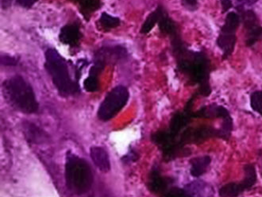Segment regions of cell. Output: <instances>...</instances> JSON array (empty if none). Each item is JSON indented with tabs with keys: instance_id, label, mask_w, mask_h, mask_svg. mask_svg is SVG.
Here are the masks:
<instances>
[{
	"instance_id": "obj_1",
	"label": "cell",
	"mask_w": 262,
	"mask_h": 197,
	"mask_svg": "<svg viewBox=\"0 0 262 197\" xmlns=\"http://www.w3.org/2000/svg\"><path fill=\"white\" fill-rule=\"evenodd\" d=\"M169 37L177 70L186 77L191 85L198 86L195 92L198 96L208 97L212 92L210 84L212 66L207 53L204 50L195 51L188 49L180 30Z\"/></svg>"
},
{
	"instance_id": "obj_2",
	"label": "cell",
	"mask_w": 262,
	"mask_h": 197,
	"mask_svg": "<svg viewBox=\"0 0 262 197\" xmlns=\"http://www.w3.org/2000/svg\"><path fill=\"white\" fill-rule=\"evenodd\" d=\"M3 92L8 103L23 113H36L39 108L32 86L21 76L16 75L6 80Z\"/></svg>"
},
{
	"instance_id": "obj_3",
	"label": "cell",
	"mask_w": 262,
	"mask_h": 197,
	"mask_svg": "<svg viewBox=\"0 0 262 197\" xmlns=\"http://www.w3.org/2000/svg\"><path fill=\"white\" fill-rule=\"evenodd\" d=\"M45 68L56 89L64 96H73L80 92L77 81L72 79L66 59L55 49H48L45 54Z\"/></svg>"
},
{
	"instance_id": "obj_4",
	"label": "cell",
	"mask_w": 262,
	"mask_h": 197,
	"mask_svg": "<svg viewBox=\"0 0 262 197\" xmlns=\"http://www.w3.org/2000/svg\"><path fill=\"white\" fill-rule=\"evenodd\" d=\"M66 181L69 190L76 195L86 193L93 184V174L89 163L69 152L66 156Z\"/></svg>"
},
{
	"instance_id": "obj_5",
	"label": "cell",
	"mask_w": 262,
	"mask_h": 197,
	"mask_svg": "<svg viewBox=\"0 0 262 197\" xmlns=\"http://www.w3.org/2000/svg\"><path fill=\"white\" fill-rule=\"evenodd\" d=\"M241 25V18L236 11H230L226 15L224 24L220 28L216 38V46L222 52L223 60H228L234 54L237 44V31Z\"/></svg>"
},
{
	"instance_id": "obj_6",
	"label": "cell",
	"mask_w": 262,
	"mask_h": 197,
	"mask_svg": "<svg viewBox=\"0 0 262 197\" xmlns=\"http://www.w3.org/2000/svg\"><path fill=\"white\" fill-rule=\"evenodd\" d=\"M129 97V91L125 86L114 87L99 106L98 118L104 122L113 119L126 106Z\"/></svg>"
},
{
	"instance_id": "obj_7",
	"label": "cell",
	"mask_w": 262,
	"mask_h": 197,
	"mask_svg": "<svg viewBox=\"0 0 262 197\" xmlns=\"http://www.w3.org/2000/svg\"><path fill=\"white\" fill-rule=\"evenodd\" d=\"M235 11L239 14L241 24L245 30V45L251 48L262 41V26L257 14L253 9L236 5Z\"/></svg>"
},
{
	"instance_id": "obj_8",
	"label": "cell",
	"mask_w": 262,
	"mask_h": 197,
	"mask_svg": "<svg viewBox=\"0 0 262 197\" xmlns=\"http://www.w3.org/2000/svg\"><path fill=\"white\" fill-rule=\"evenodd\" d=\"M245 178L241 182H231L220 188V197H237L246 190H250L257 182V172L253 164H247L244 168Z\"/></svg>"
},
{
	"instance_id": "obj_9",
	"label": "cell",
	"mask_w": 262,
	"mask_h": 197,
	"mask_svg": "<svg viewBox=\"0 0 262 197\" xmlns=\"http://www.w3.org/2000/svg\"><path fill=\"white\" fill-rule=\"evenodd\" d=\"M219 138V129L209 125H200L197 127H188L183 132L180 143L200 145L208 139Z\"/></svg>"
},
{
	"instance_id": "obj_10",
	"label": "cell",
	"mask_w": 262,
	"mask_h": 197,
	"mask_svg": "<svg viewBox=\"0 0 262 197\" xmlns=\"http://www.w3.org/2000/svg\"><path fill=\"white\" fill-rule=\"evenodd\" d=\"M127 56V51L123 47H103L100 50H97L95 54V61L104 64L112 62H116L122 59L126 58Z\"/></svg>"
},
{
	"instance_id": "obj_11",
	"label": "cell",
	"mask_w": 262,
	"mask_h": 197,
	"mask_svg": "<svg viewBox=\"0 0 262 197\" xmlns=\"http://www.w3.org/2000/svg\"><path fill=\"white\" fill-rule=\"evenodd\" d=\"M229 117H231L230 112L225 107L216 103L204 106L196 112H192L193 119H221L223 120Z\"/></svg>"
},
{
	"instance_id": "obj_12",
	"label": "cell",
	"mask_w": 262,
	"mask_h": 197,
	"mask_svg": "<svg viewBox=\"0 0 262 197\" xmlns=\"http://www.w3.org/2000/svg\"><path fill=\"white\" fill-rule=\"evenodd\" d=\"M80 27L76 24H67L60 29L59 40L62 44L69 47H75L78 46L80 40Z\"/></svg>"
},
{
	"instance_id": "obj_13",
	"label": "cell",
	"mask_w": 262,
	"mask_h": 197,
	"mask_svg": "<svg viewBox=\"0 0 262 197\" xmlns=\"http://www.w3.org/2000/svg\"><path fill=\"white\" fill-rule=\"evenodd\" d=\"M90 156L92 162L99 170L103 172L110 171V158L106 149L101 146H92L90 149Z\"/></svg>"
},
{
	"instance_id": "obj_14",
	"label": "cell",
	"mask_w": 262,
	"mask_h": 197,
	"mask_svg": "<svg viewBox=\"0 0 262 197\" xmlns=\"http://www.w3.org/2000/svg\"><path fill=\"white\" fill-rule=\"evenodd\" d=\"M105 65L94 62V65L92 66L89 71V76L83 82V87L89 93H94L98 91L99 87V76L104 70Z\"/></svg>"
},
{
	"instance_id": "obj_15",
	"label": "cell",
	"mask_w": 262,
	"mask_h": 197,
	"mask_svg": "<svg viewBox=\"0 0 262 197\" xmlns=\"http://www.w3.org/2000/svg\"><path fill=\"white\" fill-rule=\"evenodd\" d=\"M211 163V158L208 155L193 158L190 161V165H191L190 173L193 178H200L207 172Z\"/></svg>"
},
{
	"instance_id": "obj_16",
	"label": "cell",
	"mask_w": 262,
	"mask_h": 197,
	"mask_svg": "<svg viewBox=\"0 0 262 197\" xmlns=\"http://www.w3.org/2000/svg\"><path fill=\"white\" fill-rule=\"evenodd\" d=\"M158 27H159L161 32L165 35H168V37H170L171 35L180 30L178 25L176 24V21L172 18H170L165 10L160 18Z\"/></svg>"
},
{
	"instance_id": "obj_17",
	"label": "cell",
	"mask_w": 262,
	"mask_h": 197,
	"mask_svg": "<svg viewBox=\"0 0 262 197\" xmlns=\"http://www.w3.org/2000/svg\"><path fill=\"white\" fill-rule=\"evenodd\" d=\"M165 11V8L161 5L158 6L156 9L154 10L152 12L148 15L147 18L142 24V28H141V33L142 34H146L150 32L151 30L154 28V27L158 24L161 15Z\"/></svg>"
},
{
	"instance_id": "obj_18",
	"label": "cell",
	"mask_w": 262,
	"mask_h": 197,
	"mask_svg": "<svg viewBox=\"0 0 262 197\" xmlns=\"http://www.w3.org/2000/svg\"><path fill=\"white\" fill-rule=\"evenodd\" d=\"M78 4L80 12L86 19H89L91 15L101 7L100 0H74Z\"/></svg>"
},
{
	"instance_id": "obj_19",
	"label": "cell",
	"mask_w": 262,
	"mask_h": 197,
	"mask_svg": "<svg viewBox=\"0 0 262 197\" xmlns=\"http://www.w3.org/2000/svg\"><path fill=\"white\" fill-rule=\"evenodd\" d=\"M24 130L27 140L32 143H39L46 139L44 132L33 123H27L24 124Z\"/></svg>"
},
{
	"instance_id": "obj_20",
	"label": "cell",
	"mask_w": 262,
	"mask_h": 197,
	"mask_svg": "<svg viewBox=\"0 0 262 197\" xmlns=\"http://www.w3.org/2000/svg\"><path fill=\"white\" fill-rule=\"evenodd\" d=\"M121 21L118 17L112 16L107 13H102L101 16L99 18V24L102 28L105 30H110L112 29L116 28L120 25Z\"/></svg>"
},
{
	"instance_id": "obj_21",
	"label": "cell",
	"mask_w": 262,
	"mask_h": 197,
	"mask_svg": "<svg viewBox=\"0 0 262 197\" xmlns=\"http://www.w3.org/2000/svg\"><path fill=\"white\" fill-rule=\"evenodd\" d=\"M250 100L252 110L258 113L262 117V91H255L252 93Z\"/></svg>"
},
{
	"instance_id": "obj_22",
	"label": "cell",
	"mask_w": 262,
	"mask_h": 197,
	"mask_svg": "<svg viewBox=\"0 0 262 197\" xmlns=\"http://www.w3.org/2000/svg\"><path fill=\"white\" fill-rule=\"evenodd\" d=\"M162 197H193L182 188H171L163 192Z\"/></svg>"
},
{
	"instance_id": "obj_23",
	"label": "cell",
	"mask_w": 262,
	"mask_h": 197,
	"mask_svg": "<svg viewBox=\"0 0 262 197\" xmlns=\"http://www.w3.org/2000/svg\"><path fill=\"white\" fill-rule=\"evenodd\" d=\"M181 4L188 11H195L198 9L199 0H181Z\"/></svg>"
},
{
	"instance_id": "obj_24",
	"label": "cell",
	"mask_w": 262,
	"mask_h": 197,
	"mask_svg": "<svg viewBox=\"0 0 262 197\" xmlns=\"http://www.w3.org/2000/svg\"><path fill=\"white\" fill-rule=\"evenodd\" d=\"M18 60L16 57L10 55L1 56V64L5 66H15L18 64Z\"/></svg>"
},
{
	"instance_id": "obj_25",
	"label": "cell",
	"mask_w": 262,
	"mask_h": 197,
	"mask_svg": "<svg viewBox=\"0 0 262 197\" xmlns=\"http://www.w3.org/2000/svg\"><path fill=\"white\" fill-rule=\"evenodd\" d=\"M221 4L222 13L227 14L234 7L232 0H220Z\"/></svg>"
},
{
	"instance_id": "obj_26",
	"label": "cell",
	"mask_w": 262,
	"mask_h": 197,
	"mask_svg": "<svg viewBox=\"0 0 262 197\" xmlns=\"http://www.w3.org/2000/svg\"><path fill=\"white\" fill-rule=\"evenodd\" d=\"M38 0H16V4L23 8H30L32 7Z\"/></svg>"
},
{
	"instance_id": "obj_27",
	"label": "cell",
	"mask_w": 262,
	"mask_h": 197,
	"mask_svg": "<svg viewBox=\"0 0 262 197\" xmlns=\"http://www.w3.org/2000/svg\"><path fill=\"white\" fill-rule=\"evenodd\" d=\"M237 6L241 7H249L257 4L259 0H235Z\"/></svg>"
},
{
	"instance_id": "obj_28",
	"label": "cell",
	"mask_w": 262,
	"mask_h": 197,
	"mask_svg": "<svg viewBox=\"0 0 262 197\" xmlns=\"http://www.w3.org/2000/svg\"><path fill=\"white\" fill-rule=\"evenodd\" d=\"M12 3V0H2V7L6 9L7 7H10Z\"/></svg>"
},
{
	"instance_id": "obj_29",
	"label": "cell",
	"mask_w": 262,
	"mask_h": 197,
	"mask_svg": "<svg viewBox=\"0 0 262 197\" xmlns=\"http://www.w3.org/2000/svg\"><path fill=\"white\" fill-rule=\"evenodd\" d=\"M261 175H262V170H261Z\"/></svg>"
}]
</instances>
